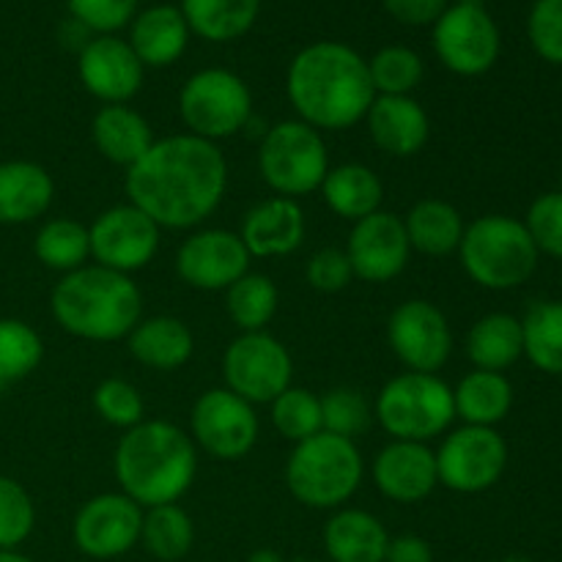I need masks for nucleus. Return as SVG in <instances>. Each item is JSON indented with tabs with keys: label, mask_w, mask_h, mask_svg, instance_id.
<instances>
[{
	"label": "nucleus",
	"mask_w": 562,
	"mask_h": 562,
	"mask_svg": "<svg viewBox=\"0 0 562 562\" xmlns=\"http://www.w3.org/2000/svg\"><path fill=\"white\" fill-rule=\"evenodd\" d=\"M126 195L159 228L190 231L212 217L228 190V162L217 143L190 135L154 140L126 170Z\"/></svg>",
	"instance_id": "1"
},
{
	"label": "nucleus",
	"mask_w": 562,
	"mask_h": 562,
	"mask_svg": "<svg viewBox=\"0 0 562 562\" xmlns=\"http://www.w3.org/2000/svg\"><path fill=\"white\" fill-rule=\"evenodd\" d=\"M285 93L296 119L318 132H340L366 121L373 91L368 60L344 42H313L289 64Z\"/></svg>",
	"instance_id": "2"
},
{
	"label": "nucleus",
	"mask_w": 562,
	"mask_h": 562,
	"mask_svg": "<svg viewBox=\"0 0 562 562\" xmlns=\"http://www.w3.org/2000/svg\"><path fill=\"white\" fill-rule=\"evenodd\" d=\"M113 472L121 494L135 499L143 510L173 505L195 481V442L173 423L143 420L115 445Z\"/></svg>",
	"instance_id": "3"
},
{
	"label": "nucleus",
	"mask_w": 562,
	"mask_h": 562,
	"mask_svg": "<svg viewBox=\"0 0 562 562\" xmlns=\"http://www.w3.org/2000/svg\"><path fill=\"white\" fill-rule=\"evenodd\" d=\"M49 311L60 329L91 344L130 338L143 318V294L130 274L99 263L64 274L49 296Z\"/></svg>",
	"instance_id": "4"
},
{
	"label": "nucleus",
	"mask_w": 562,
	"mask_h": 562,
	"mask_svg": "<svg viewBox=\"0 0 562 562\" xmlns=\"http://www.w3.org/2000/svg\"><path fill=\"white\" fill-rule=\"evenodd\" d=\"M366 475V461L355 439L318 431L296 442L285 464L291 497L313 510H338L355 497Z\"/></svg>",
	"instance_id": "5"
},
{
	"label": "nucleus",
	"mask_w": 562,
	"mask_h": 562,
	"mask_svg": "<svg viewBox=\"0 0 562 562\" xmlns=\"http://www.w3.org/2000/svg\"><path fill=\"white\" fill-rule=\"evenodd\" d=\"M461 267L481 289L510 291L536 274L538 247L521 220L483 214L464 228L459 245Z\"/></svg>",
	"instance_id": "6"
},
{
	"label": "nucleus",
	"mask_w": 562,
	"mask_h": 562,
	"mask_svg": "<svg viewBox=\"0 0 562 562\" xmlns=\"http://www.w3.org/2000/svg\"><path fill=\"white\" fill-rule=\"evenodd\" d=\"M373 417L393 439L428 445L453 426V387L437 373L406 371L379 390Z\"/></svg>",
	"instance_id": "7"
},
{
	"label": "nucleus",
	"mask_w": 562,
	"mask_h": 562,
	"mask_svg": "<svg viewBox=\"0 0 562 562\" xmlns=\"http://www.w3.org/2000/svg\"><path fill=\"white\" fill-rule=\"evenodd\" d=\"M261 179L280 198H305L322 187L329 170L327 143L305 121L291 119L269 126L258 148Z\"/></svg>",
	"instance_id": "8"
},
{
	"label": "nucleus",
	"mask_w": 562,
	"mask_h": 562,
	"mask_svg": "<svg viewBox=\"0 0 562 562\" xmlns=\"http://www.w3.org/2000/svg\"><path fill=\"white\" fill-rule=\"evenodd\" d=\"M179 113L190 135L217 143L239 135L250 124L252 93L236 71L212 66L195 71L181 86Z\"/></svg>",
	"instance_id": "9"
},
{
	"label": "nucleus",
	"mask_w": 562,
	"mask_h": 562,
	"mask_svg": "<svg viewBox=\"0 0 562 562\" xmlns=\"http://www.w3.org/2000/svg\"><path fill=\"white\" fill-rule=\"evenodd\" d=\"M434 53L448 71L481 77L499 58V27L481 0H459L434 22Z\"/></svg>",
	"instance_id": "10"
},
{
	"label": "nucleus",
	"mask_w": 562,
	"mask_h": 562,
	"mask_svg": "<svg viewBox=\"0 0 562 562\" xmlns=\"http://www.w3.org/2000/svg\"><path fill=\"white\" fill-rule=\"evenodd\" d=\"M225 387L245 398L247 404H272L291 387L294 360L274 335L241 333L228 344L223 355Z\"/></svg>",
	"instance_id": "11"
},
{
	"label": "nucleus",
	"mask_w": 562,
	"mask_h": 562,
	"mask_svg": "<svg viewBox=\"0 0 562 562\" xmlns=\"http://www.w3.org/2000/svg\"><path fill=\"white\" fill-rule=\"evenodd\" d=\"M508 445L494 428L461 426L448 431L437 450L439 486L459 494H481L503 477Z\"/></svg>",
	"instance_id": "12"
},
{
	"label": "nucleus",
	"mask_w": 562,
	"mask_h": 562,
	"mask_svg": "<svg viewBox=\"0 0 562 562\" xmlns=\"http://www.w3.org/2000/svg\"><path fill=\"white\" fill-rule=\"evenodd\" d=\"M192 442L217 461H239L256 448L258 423L256 406L247 404L228 387L206 390L195 401L190 415Z\"/></svg>",
	"instance_id": "13"
},
{
	"label": "nucleus",
	"mask_w": 562,
	"mask_h": 562,
	"mask_svg": "<svg viewBox=\"0 0 562 562\" xmlns=\"http://www.w3.org/2000/svg\"><path fill=\"white\" fill-rule=\"evenodd\" d=\"M88 239H91V258L99 267L132 274L154 261L162 228L137 206L121 203L88 225Z\"/></svg>",
	"instance_id": "14"
},
{
	"label": "nucleus",
	"mask_w": 562,
	"mask_h": 562,
	"mask_svg": "<svg viewBox=\"0 0 562 562\" xmlns=\"http://www.w3.org/2000/svg\"><path fill=\"white\" fill-rule=\"evenodd\" d=\"M143 508L121 492L97 494L77 510L71 541L86 558L115 560L140 543Z\"/></svg>",
	"instance_id": "15"
},
{
	"label": "nucleus",
	"mask_w": 562,
	"mask_h": 562,
	"mask_svg": "<svg viewBox=\"0 0 562 562\" xmlns=\"http://www.w3.org/2000/svg\"><path fill=\"white\" fill-rule=\"evenodd\" d=\"M387 340L393 355L415 373H437L453 351V333L434 302H401L387 318Z\"/></svg>",
	"instance_id": "16"
},
{
	"label": "nucleus",
	"mask_w": 562,
	"mask_h": 562,
	"mask_svg": "<svg viewBox=\"0 0 562 562\" xmlns=\"http://www.w3.org/2000/svg\"><path fill=\"white\" fill-rule=\"evenodd\" d=\"M252 256L236 231L203 228L187 236L176 252V272L190 289L228 291L250 272Z\"/></svg>",
	"instance_id": "17"
},
{
	"label": "nucleus",
	"mask_w": 562,
	"mask_h": 562,
	"mask_svg": "<svg viewBox=\"0 0 562 562\" xmlns=\"http://www.w3.org/2000/svg\"><path fill=\"white\" fill-rule=\"evenodd\" d=\"M77 75L82 88L102 104H130V99L140 91L146 66L126 38L110 33L82 44L77 55Z\"/></svg>",
	"instance_id": "18"
},
{
	"label": "nucleus",
	"mask_w": 562,
	"mask_h": 562,
	"mask_svg": "<svg viewBox=\"0 0 562 562\" xmlns=\"http://www.w3.org/2000/svg\"><path fill=\"white\" fill-rule=\"evenodd\" d=\"M346 256H349L355 278L366 280V283L395 280L404 272L412 256L404 220L379 209L371 217L355 223L349 241H346Z\"/></svg>",
	"instance_id": "19"
},
{
	"label": "nucleus",
	"mask_w": 562,
	"mask_h": 562,
	"mask_svg": "<svg viewBox=\"0 0 562 562\" xmlns=\"http://www.w3.org/2000/svg\"><path fill=\"white\" fill-rule=\"evenodd\" d=\"M371 475L379 492L390 503H423L439 486L437 453L423 442H401V439H393L373 459Z\"/></svg>",
	"instance_id": "20"
},
{
	"label": "nucleus",
	"mask_w": 562,
	"mask_h": 562,
	"mask_svg": "<svg viewBox=\"0 0 562 562\" xmlns=\"http://www.w3.org/2000/svg\"><path fill=\"white\" fill-rule=\"evenodd\" d=\"M239 236L252 258L291 256L305 241V212L294 198L274 195L245 214Z\"/></svg>",
	"instance_id": "21"
},
{
	"label": "nucleus",
	"mask_w": 562,
	"mask_h": 562,
	"mask_svg": "<svg viewBox=\"0 0 562 562\" xmlns=\"http://www.w3.org/2000/svg\"><path fill=\"white\" fill-rule=\"evenodd\" d=\"M371 140L390 157H415L431 137V121L415 97H376L366 115Z\"/></svg>",
	"instance_id": "22"
},
{
	"label": "nucleus",
	"mask_w": 562,
	"mask_h": 562,
	"mask_svg": "<svg viewBox=\"0 0 562 562\" xmlns=\"http://www.w3.org/2000/svg\"><path fill=\"white\" fill-rule=\"evenodd\" d=\"M190 36V25L179 5L157 3L135 14L126 42L146 69H162L184 55Z\"/></svg>",
	"instance_id": "23"
},
{
	"label": "nucleus",
	"mask_w": 562,
	"mask_h": 562,
	"mask_svg": "<svg viewBox=\"0 0 562 562\" xmlns=\"http://www.w3.org/2000/svg\"><path fill=\"white\" fill-rule=\"evenodd\" d=\"M55 195L53 176L36 162L14 159L0 165V223L25 225L42 217Z\"/></svg>",
	"instance_id": "24"
},
{
	"label": "nucleus",
	"mask_w": 562,
	"mask_h": 562,
	"mask_svg": "<svg viewBox=\"0 0 562 562\" xmlns=\"http://www.w3.org/2000/svg\"><path fill=\"white\" fill-rule=\"evenodd\" d=\"M91 137L97 151L108 162L130 170L157 140L151 124L130 104H104L91 124Z\"/></svg>",
	"instance_id": "25"
},
{
	"label": "nucleus",
	"mask_w": 562,
	"mask_h": 562,
	"mask_svg": "<svg viewBox=\"0 0 562 562\" xmlns=\"http://www.w3.org/2000/svg\"><path fill=\"white\" fill-rule=\"evenodd\" d=\"M390 532L373 514L340 508L324 525V549L333 562H384Z\"/></svg>",
	"instance_id": "26"
},
{
	"label": "nucleus",
	"mask_w": 562,
	"mask_h": 562,
	"mask_svg": "<svg viewBox=\"0 0 562 562\" xmlns=\"http://www.w3.org/2000/svg\"><path fill=\"white\" fill-rule=\"evenodd\" d=\"M132 357L154 371H179L195 351L190 327L176 316L140 318L126 338Z\"/></svg>",
	"instance_id": "27"
},
{
	"label": "nucleus",
	"mask_w": 562,
	"mask_h": 562,
	"mask_svg": "<svg viewBox=\"0 0 562 562\" xmlns=\"http://www.w3.org/2000/svg\"><path fill=\"white\" fill-rule=\"evenodd\" d=\"M318 192H322L329 212L349 220V223H360V220L371 217L373 212L382 209L384 201L382 179L368 165L360 162H346L338 165V168H329Z\"/></svg>",
	"instance_id": "28"
},
{
	"label": "nucleus",
	"mask_w": 562,
	"mask_h": 562,
	"mask_svg": "<svg viewBox=\"0 0 562 562\" xmlns=\"http://www.w3.org/2000/svg\"><path fill=\"white\" fill-rule=\"evenodd\" d=\"M401 220H404L406 239H409L412 250L431 258L459 252L467 225L453 203L439 201V198H423Z\"/></svg>",
	"instance_id": "29"
},
{
	"label": "nucleus",
	"mask_w": 562,
	"mask_h": 562,
	"mask_svg": "<svg viewBox=\"0 0 562 562\" xmlns=\"http://www.w3.org/2000/svg\"><path fill=\"white\" fill-rule=\"evenodd\" d=\"M453 401L456 417H461L464 426L494 428L508 417L510 406H514V387L505 373L475 368L453 390Z\"/></svg>",
	"instance_id": "30"
},
{
	"label": "nucleus",
	"mask_w": 562,
	"mask_h": 562,
	"mask_svg": "<svg viewBox=\"0 0 562 562\" xmlns=\"http://www.w3.org/2000/svg\"><path fill=\"white\" fill-rule=\"evenodd\" d=\"M521 355H525L521 322L510 313H488L472 324L467 335V357L477 371L503 373Z\"/></svg>",
	"instance_id": "31"
},
{
	"label": "nucleus",
	"mask_w": 562,
	"mask_h": 562,
	"mask_svg": "<svg viewBox=\"0 0 562 562\" xmlns=\"http://www.w3.org/2000/svg\"><path fill=\"white\" fill-rule=\"evenodd\" d=\"M190 33L206 42H236L256 25L261 0H181Z\"/></svg>",
	"instance_id": "32"
},
{
	"label": "nucleus",
	"mask_w": 562,
	"mask_h": 562,
	"mask_svg": "<svg viewBox=\"0 0 562 562\" xmlns=\"http://www.w3.org/2000/svg\"><path fill=\"white\" fill-rule=\"evenodd\" d=\"M140 543L154 560L179 562L192 552L195 525L179 503L157 505V508L143 510Z\"/></svg>",
	"instance_id": "33"
},
{
	"label": "nucleus",
	"mask_w": 562,
	"mask_h": 562,
	"mask_svg": "<svg viewBox=\"0 0 562 562\" xmlns=\"http://www.w3.org/2000/svg\"><path fill=\"white\" fill-rule=\"evenodd\" d=\"M33 252L47 269L60 274H69L82 269L91 258V239H88V225L77 223L71 217H55L38 228Z\"/></svg>",
	"instance_id": "34"
},
{
	"label": "nucleus",
	"mask_w": 562,
	"mask_h": 562,
	"mask_svg": "<svg viewBox=\"0 0 562 562\" xmlns=\"http://www.w3.org/2000/svg\"><path fill=\"white\" fill-rule=\"evenodd\" d=\"M225 307L241 333H263L278 316L280 291L269 274L247 272L225 291Z\"/></svg>",
	"instance_id": "35"
},
{
	"label": "nucleus",
	"mask_w": 562,
	"mask_h": 562,
	"mask_svg": "<svg viewBox=\"0 0 562 562\" xmlns=\"http://www.w3.org/2000/svg\"><path fill=\"white\" fill-rule=\"evenodd\" d=\"M525 357L549 376H562V302H538L521 318Z\"/></svg>",
	"instance_id": "36"
},
{
	"label": "nucleus",
	"mask_w": 562,
	"mask_h": 562,
	"mask_svg": "<svg viewBox=\"0 0 562 562\" xmlns=\"http://www.w3.org/2000/svg\"><path fill=\"white\" fill-rule=\"evenodd\" d=\"M368 75L376 97H412V91L423 82L426 66L412 47L390 44L368 60Z\"/></svg>",
	"instance_id": "37"
},
{
	"label": "nucleus",
	"mask_w": 562,
	"mask_h": 562,
	"mask_svg": "<svg viewBox=\"0 0 562 562\" xmlns=\"http://www.w3.org/2000/svg\"><path fill=\"white\" fill-rule=\"evenodd\" d=\"M44 357V344L31 324L0 318V387L31 376Z\"/></svg>",
	"instance_id": "38"
},
{
	"label": "nucleus",
	"mask_w": 562,
	"mask_h": 562,
	"mask_svg": "<svg viewBox=\"0 0 562 562\" xmlns=\"http://www.w3.org/2000/svg\"><path fill=\"white\" fill-rule=\"evenodd\" d=\"M272 426L278 428L280 437L289 442H305L324 431L322 426V395L305 387H289L272 401Z\"/></svg>",
	"instance_id": "39"
},
{
	"label": "nucleus",
	"mask_w": 562,
	"mask_h": 562,
	"mask_svg": "<svg viewBox=\"0 0 562 562\" xmlns=\"http://www.w3.org/2000/svg\"><path fill=\"white\" fill-rule=\"evenodd\" d=\"M373 406L360 390L335 387L322 395V426L335 437L355 439L371 426Z\"/></svg>",
	"instance_id": "40"
},
{
	"label": "nucleus",
	"mask_w": 562,
	"mask_h": 562,
	"mask_svg": "<svg viewBox=\"0 0 562 562\" xmlns=\"http://www.w3.org/2000/svg\"><path fill=\"white\" fill-rule=\"evenodd\" d=\"M36 527V508L25 488L0 475V552L22 547Z\"/></svg>",
	"instance_id": "41"
},
{
	"label": "nucleus",
	"mask_w": 562,
	"mask_h": 562,
	"mask_svg": "<svg viewBox=\"0 0 562 562\" xmlns=\"http://www.w3.org/2000/svg\"><path fill=\"white\" fill-rule=\"evenodd\" d=\"M93 409L104 423L115 428H135L137 423L146 420V404L135 384L126 379H104L93 390Z\"/></svg>",
	"instance_id": "42"
},
{
	"label": "nucleus",
	"mask_w": 562,
	"mask_h": 562,
	"mask_svg": "<svg viewBox=\"0 0 562 562\" xmlns=\"http://www.w3.org/2000/svg\"><path fill=\"white\" fill-rule=\"evenodd\" d=\"M77 25L97 36H110L130 25L137 14V0H66Z\"/></svg>",
	"instance_id": "43"
},
{
	"label": "nucleus",
	"mask_w": 562,
	"mask_h": 562,
	"mask_svg": "<svg viewBox=\"0 0 562 562\" xmlns=\"http://www.w3.org/2000/svg\"><path fill=\"white\" fill-rule=\"evenodd\" d=\"M538 252L562 258V190L536 198L525 220Z\"/></svg>",
	"instance_id": "44"
},
{
	"label": "nucleus",
	"mask_w": 562,
	"mask_h": 562,
	"mask_svg": "<svg viewBox=\"0 0 562 562\" xmlns=\"http://www.w3.org/2000/svg\"><path fill=\"white\" fill-rule=\"evenodd\" d=\"M532 49L549 64L562 66V0H536L527 20Z\"/></svg>",
	"instance_id": "45"
},
{
	"label": "nucleus",
	"mask_w": 562,
	"mask_h": 562,
	"mask_svg": "<svg viewBox=\"0 0 562 562\" xmlns=\"http://www.w3.org/2000/svg\"><path fill=\"white\" fill-rule=\"evenodd\" d=\"M305 274L311 289L322 291V294H338V291H344L355 280L349 256H346V250H338V247H324V250L313 252Z\"/></svg>",
	"instance_id": "46"
},
{
	"label": "nucleus",
	"mask_w": 562,
	"mask_h": 562,
	"mask_svg": "<svg viewBox=\"0 0 562 562\" xmlns=\"http://www.w3.org/2000/svg\"><path fill=\"white\" fill-rule=\"evenodd\" d=\"M382 5L401 25L426 27L445 14L450 0H382Z\"/></svg>",
	"instance_id": "47"
},
{
	"label": "nucleus",
	"mask_w": 562,
	"mask_h": 562,
	"mask_svg": "<svg viewBox=\"0 0 562 562\" xmlns=\"http://www.w3.org/2000/svg\"><path fill=\"white\" fill-rule=\"evenodd\" d=\"M384 562H434V549L426 538L406 532V536L390 538Z\"/></svg>",
	"instance_id": "48"
},
{
	"label": "nucleus",
	"mask_w": 562,
	"mask_h": 562,
	"mask_svg": "<svg viewBox=\"0 0 562 562\" xmlns=\"http://www.w3.org/2000/svg\"><path fill=\"white\" fill-rule=\"evenodd\" d=\"M247 562H285L283 554L274 552V549H256V552L247 558Z\"/></svg>",
	"instance_id": "49"
},
{
	"label": "nucleus",
	"mask_w": 562,
	"mask_h": 562,
	"mask_svg": "<svg viewBox=\"0 0 562 562\" xmlns=\"http://www.w3.org/2000/svg\"><path fill=\"white\" fill-rule=\"evenodd\" d=\"M0 562H36V560H31L27 554H20L16 549H11V552H0Z\"/></svg>",
	"instance_id": "50"
},
{
	"label": "nucleus",
	"mask_w": 562,
	"mask_h": 562,
	"mask_svg": "<svg viewBox=\"0 0 562 562\" xmlns=\"http://www.w3.org/2000/svg\"><path fill=\"white\" fill-rule=\"evenodd\" d=\"M294 562H316V560H294Z\"/></svg>",
	"instance_id": "51"
}]
</instances>
